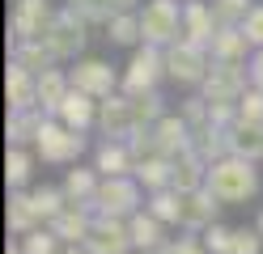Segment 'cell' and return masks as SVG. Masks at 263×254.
<instances>
[{
  "mask_svg": "<svg viewBox=\"0 0 263 254\" xmlns=\"http://www.w3.org/2000/svg\"><path fill=\"white\" fill-rule=\"evenodd\" d=\"M55 119L64 127H72V131H81L85 135L93 123H98V102L89 97V93H81V89H72L68 97H64V106L55 110Z\"/></svg>",
  "mask_w": 263,
  "mask_h": 254,
  "instance_id": "cell-20",
  "label": "cell"
},
{
  "mask_svg": "<svg viewBox=\"0 0 263 254\" xmlns=\"http://www.w3.org/2000/svg\"><path fill=\"white\" fill-rule=\"evenodd\" d=\"M204 182H208V161H204V157L187 152V157H178V161H174L170 191H178V195H191V191H204Z\"/></svg>",
  "mask_w": 263,
  "mask_h": 254,
  "instance_id": "cell-22",
  "label": "cell"
},
{
  "mask_svg": "<svg viewBox=\"0 0 263 254\" xmlns=\"http://www.w3.org/2000/svg\"><path fill=\"white\" fill-rule=\"evenodd\" d=\"M132 114H136V127H157L161 119H166V106H161V97L157 93H136L132 97Z\"/></svg>",
  "mask_w": 263,
  "mask_h": 254,
  "instance_id": "cell-32",
  "label": "cell"
},
{
  "mask_svg": "<svg viewBox=\"0 0 263 254\" xmlns=\"http://www.w3.org/2000/svg\"><path fill=\"white\" fill-rule=\"evenodd\" d=\"M115 9H119V13H140L144 0H115Z\"/></svg>",
  "mask_w": 263,
  "mask_h": 254,
  "instance_id": "cell-44",
  "label": "cell"
},
{
  "mask_svg": "<svg viewBox=\"0 0 263 254\" xmlns=\"http://www.w3.org/2000/svg\"><path fill=\"white\" fill-rule=\"evenodd\" d=\"M161 76H166V51L161 47H136L132 60L123 68V93L136 97V93H157Z\"/></svg>",
  "mask_w": 263,
  "mask_h": 254,
  "instance_id": "cell-6",
  "label": "cell"
},
{
  "mask_svg": "<svg viewBox=\"0 0 263 254\" xmlns=\"http://www.w3.org/2000/svg\"><path fill=\"white\" fill-rule=\"evenodd\" d=\"M68 93H72V81H68L64 68H51V72L39 76V110L47 119H55V110L64 106V97H68Z\"/></svg>",
  "mask_w": 263,
  "mask_h": 254,
  "instance_id": "cell-21",
  "label": "cell"
},
{
  "mask_svg": "<svg viewBox=\"0 0 263 254\" xmlns=\"http://www.w3.org/2000/svg\"><path fill=\"white\" fill-rule=\"evenodd\" d=\"M43 229V220H39V208H34V199H30V191H13L9 195V233H34Z\"/></svg>",
  "mask_w": 263,
  "mask_h": 254,
  "instance_id": "cell-26",
  "label": "cell"
},
{
  "mask_svg": "<svg viewBox=\"0 0 263 254\" xmlns=\"http://www.w3.org/2000/svg\"><path fill=\"white\" fill-rule=\"evenodd\" d=\"M68 9H77L89 26H110V17L119 13V9H115V0H68Z\"/></svg>",
  "mask_w": 263,
  "mask_h": 254,
  "instance_id": "cell-35",
  "label": "cell"
},
{
  "mask_svg": "<svg viewBox=\"0 0 263 254\" xmlns=\"http://www.w3.org/2000/svg\"><path fill=\"white\" fill-rule=\"evenodd\" d=\"M170 178H174V161H166V157H149V161L136 165V182H140L149 195L170 191Z\"/></svg>",
  "mask_w": 263,
  "mask_h": 254,
  "instance_id": "cell-29",
  "label": "cell"
},
{
  "mask_svg": "<svg viewBox=\"0 0 263 254\" xmlns=\"http://www.w3.org/2000/svg\"><path fill=\"white\" fill-rule=\"evenodd\" d=\"M259 233H263V216H259Z\"/></svg>",
  "mask_w": 263,
  "mask_h": 254,
  "instance_id": "cell-46",
  "label": "cell"
},
{
  "mask_svg": "<svg viewBox=\"0 0 263 254\" xmlns=\"http://www.w3.org/2000/svg\"><path fill=\"white\" fill-rule=\"evenodd\" d=\"M238 119H242V123H259V127H263V89H255V85H251V89L242 93Z\"/></svg>",
  "mask_w": 263,
  "mask_h": 254,
  "instance_id": "cell-38",
  "label": "cell"
},
{
  "mask_svg": "<svg viewBox=\"0 0 263 254\" xmlns=\"http://www.w3.org/2000/svg\"><path fill=\"white\" fill-rule=\"evenodd\" d=\"M93 169L102 178H127V174H136V157H132V148L123 140H102L98 157H93Z\"/></svg>",
  "mask_w": 263,
  "mask_h": 254,
  "instance_id": "cell-19",
  "label": "cell"
},
{
  "mask_svg": "<svg viewBox=\"0 0 263 254\" xmlns=\"http://www.w3.org/2000/svg\"><path fill=\"white\" fill-rule=\"evenodd\" d=\"M98 127H102L106 140H132L140 127H136V114H132V97L127 93H115L106 102H98Z\"/></svg>",
  "mask_w": 263,
  "mask_h": 254,
  "instance_id": "cell-11",
  "label": "cell"
},
{
  "mask_svg": "<svg viewBox=\"0 0 263 254\" xmlns=\"http://www.w3.org/2000/svg\"><path fill=\"white\" fill-rule=\"evenodd\" d=\"M68 81H72V89L89 93L93 102L115 97V89L123 85V76H115V68H110L106 60H77V64L68 68Z\"/></svg>",
  "mask_w": 263,
  "mask_h": 254,
  "instance_id": "cell-10",
  "label": "cell"
},
{
  "mask_svg": "<svg viewBox=\"0 0 263 254\" xmlns=\"http://www.w3.org/2000/svg\"><path fill=\"white\" fill-rule=\"evenodd\" d=\"M85 38H89V22L81 17L77 9L64 5L55 13V22H51V34H47V47L55 51V60H81V51H85Z\"/></svg>",
  "mask_w": 263,
  "mask_h": 254,
  "instance_id": "cell-7",
  "label": "cell"
},
{
  "mask_svg": "<svg viewBox=\"0 0 263 254\" xmlns=\"http://www.w3.org/2000/svg\"><path fill=\"white\" fill-rule=\"evenodd\" d=\"M217 208H221V199L208 191H191V195H183V220L178 225L183 229H191V233H204V229H212L217 225Z\"/></svg>",
  "mask_w": 263,
  "mask_h": 254,
  "instance_id": "cell-18",
  "label": "cell"
},
{
  "mask_svg": "<svg viewBox=\"0 0 263 254\" xmlns=\"http://www.w3.org/2000/svg\"><path fill=\"white\" fill-rule=\"evenodd\" d=\"M98 186H102V174L98 169H68V178H64V195H68V203H89L98 199Z\"/></svg>",
  "mask_w": 263,
  "mask_h": 254,
  "instance_id": "cell-28",
  "label": "cell"
},
{
  "mask_svg": "<svg viewBox=\"0 0 263 254\" xmlns=\"http://www.w3.org/2000/svg\"><path fill=\"white\" fill-rule=\"evenodd\" d=\"M229 157L242 161H263V127L259 123H238L229 127Z\"/></svg>",
  "mask_w": 263,
  "mask_h": 254,
  "instance_id": "cell-23",
  "label": "cell"
},
{
  "mask_svg": "<svg viewBox=\"0 0 263 254\" xmlns=\"http://www.w3.org/2000/svg\"><path fill=\"white\" fill-rule=\"evenodd\" d=\"M246 72H251V85L255 89H263V47L251 55V64H246Z\"/></svg>",
  "mask_w": 263,
  "mask_h": 254,
  "instance_id": "cell-43",
  "label": "cell"
},
{
  "mask_svg": "<svg viewBox=\"0 0 263 254\" xmlns=\"http://www.w3.org/2000/svg\"><path fill=\"white\" fill-rule=\"evenodd\" d=\"M55 13H60V9H51V0H17V5H13V17H9V30H13L9 43L47 38V34H51Z\"/></svg>",
  "mask_w": 263,
  "mask_h": 254,
  "instance_id": "cell-9",
  "label": "cell"
},
{
  "mask_svg": "<svg viewBox=\"0 0 263 254\" xmlns=\"http://www.w3.org/2000/svg\"><path fill=\"white\" fill-rule=\"evenodd\" d=\"M60 254H89V246H64Z\"/></svg>",
  "mask_w": 263,
  "mask_h": 254,
  "instance_id": "cell-45",
  "label": "cell"
},
{
  "mask_svg": "<svg viewBox=\"0 0 263 254\" xmlns=\"http://www.w3.org/2000/svg\"><path fill=\"white\" fill-rule=\"evenodd\" d=\"M204 186L221 203H246V199H255V191H259V169H255V161L221 157L217 165H208V182Z\"/></svg>",
  "mask_w": 263,
  "mask_h": 254,
  "instance_id": "cell-1",
  "label": "cell"
},
{
  "mask_svg": "<svg viewBox=\"0 0 263 254\" xmlns=\"http://www.w3.org/2000/svg\"><path fill=\"white\" fill-rule=\"evenodd\" d=\"M22 250H26V254H60L64 242H60L51 229H34V233H26V237H22Z\"/></svg>",
  "mask_w": 263,
  "mask_h": 254,
  "instance_id": "cell-37",
  "label": "cell"
},
{
  "mask_svg": "<svg viewBox=\"0 0 263 254\" xmlns=\"http://www.w3.org/2000/svg\"><path fill=\"white\" fill-rule=\"evenodd\" d=\"M255 0H212V13H217L221 26H242L246 17H251Z\"/></svg>",
  "mask_w": 263,
  "mask_h": 254,
  "instance_id": "cell-36",
  "label": "cell"
},
{
  "mask_svg": "<svg viewBox=\"0 0 263 254\" xmlns=\"http://www.w3.org/2000/svg\"><path fill=\"white\" fill-rule=\"evenodd\" d=\"M85 152V135L64 127L60 119H47L39 140H34V157H43L47 165H77V157Z\"/></svg>",
  "mask_w": 263,
  "mask_h": 254,
  "instance_id": "cell-4",
  "label": "cell"
},
{
  "mask_svg": "<svg viewBox=\"0 0 263 254\" xmlns=\"http://www.w3.org/2000/svg\"><path fill=\"white\" fill-rule=\"evenodd\" d=\"M127 233H132V246H136L140 254H157L161 246H166V237H161V220L153 212H136L127 220Z\"/></svg>",
  "mask_w": 263,
  "mask_h": 254,
  "instance_id": "cell-24",
  "label": "cell"
},
{
  "mask_svg": "<svg viewBox=\"0 0 263 254\" xmlns=\"http://www.w3.org/2000/svg\"><path fill=\"white\" fill-rule=\"evenodd\" d=\"M217 13H212V0H183V38L195 47H212L217 38Z\"/></svg>",
  "mask_w": 263,
  "mask_h": 254,
  "instance_id": "cell-13",
  "label": "cell"
},
{
  "mask_svg": "<svg viewBox=\"0 0 263 254\" xmlns=\"http://www.w3.org/2000/svg\"><path fill=\"white\" fill-rule=\"evenodd\" d=\"M30 169H34V157H30L26 148H9V157H5V182H9V191H22L26 178H30Z\"/></svg>",
  "mask_w": 263,
  "mask_h": 254,
  "instance_id": "cell-33",
  "label": "cell"
},
{
  "mask_svg": "<svg viewBox=\"0 0 263 254\" xmlns=\"http://www.w3.org/2000/svg\"><path fill=\"white\" fill-rule=\"evenodd\" d=\"M242 34L251 38V47H255V51L263 47V5H255V9H251V17L242 22Z\"/></svg>",
  "mask_w": 263,
  "mask_h": 254,
  "instance_id": "cell-41",
  "label": "cell"
},
{
  "mask_svg": "<svg viewBox=\"0 0 263 254\" xmlns=\"http://www.w3.org/2000/svg\"><path fill=\"white\" fill-rule=\"evenodd\" d=\"M106 38L115 47H144V34H140V13H115L110 26H106Z\"/></svg>",
  "mask_w": 263,
  "mask_h": 254,
  "instance_id": "cell-30",
  "label": "cell"
},
{
  "mask_svg": "<svg viewBox=\"0 0 263 254\" xmlns=\"http://www.w3.org/2000/svg\"><path fill=\"white\" fill-rule=\"evenodd\" d=\"M149 212L161 225H178L183 220V195L178 191H157V195H149Z\"/></svg>",
  "mask_w": 263,
  "mask_h": 254,
  "instance_id": "cell-34",
  "label": "cell"
},
{
  "mask_svg": "<svg viewBox=\"0 0 263 254\" xmlns=\"http://www.w3.org/2000/svg\"><path fill=\"white\" fill-rule=\"evenodd\" d=\"M93 220H98L93 208H85V203H68V208H64L47 229H51L64 246H85V237H89V229H93Z\"/></svg>",
  "mask_w": 263,
  "mask_h": 254,
  "instance_id": "cell-15",
  "label": "cell"
},
{
  "mask_svg": "<svg viewBox=\"0 0 263 254\" xmlns=\"http://www.w3.org/2000/svg\"><path fill=\"white\" fill-rule=\"evenodd\" d=\"M89 254H127L132 246V233H127V220H110V216H98L93 229L85 237Z\"/></svg>",
  "mask_w": 263,
  "mask_h": 254,
  "instance_id": "cell-16",
  "label": "cell"
},
{
  "mask_svg": "<svg viewBox=\"0 0 263 254\" xmlns=\"http://www.w3.org/2000/svg\"><path fill=\"white\" fill-rule=\"evenodd\" d=\"M229 254H263V233L259 229H234Z\"/></svg>",
  "mask_w": 263,
  "mask_h": 254,
  "instance_id": "cell-39",
  "label": "cell"
},
{
  "mask_svg": "<svg viewBox=\"0 0 263 254\" xmlns=\"http://www.w3.org/2000/svg\"><path fill=\"white\" fill-rule=\"evenodd\" d=\"M13 64H22L26 72L43 76V72H51L60 60H55V51L47 47V38H34V43H13Z\"/></svg>",
  "mask_w": 263,
  "mask_h": 254,
  "instance_id": "cell-25",
  "label": "cell"
},
{
  "mask_svg": "<svg viewBox=\"0 0 263 254\" xmlns=\"http://www.w3.org/2000/svg\"><path fill=\"white\" fill-rule=\"evenodd\" d=\"M140 34L144 47H174L183 38V0H144L140 9Z\"/></svg>",
  "mask_w": 263,
  "mask_h": 254,
  "instance_id": "cell-2",
  "label": "cell"
},
{
  "mask_svg": "<svg viewBox=\"0 0 263 254\" xmlns=\"http://www.w3.org/2000/svg\"><path fill=\"white\" fill-rule=\"evenodd\" d=\"M140 191L144 186L136 182V174L127 178H102V186H98V199L89 203L93 216H110V220H132L140 212Z\"/></svg>",
  "mask_w": 263,
  "mask_h": 254,
  "instance_id": "cell-3",
  "label": "cell"
},
{
  "mask_svg": "<svg viewBox=\"0 0 263 254\" xmlns=\"http://www.w3.org/2000/svg\"><path fill=\"white\" fill-rule=\"evenodd\" d=\"M208 55H212V64H251L255 47L242 34V26H221L217 38H212V47H208Z\"/></svg>",
  "mask_w": 263,
  "mask_h": 254,
  "instance_id": "cell-17",
  "label": "cell"
},
{
  "mask_svg": "<svg viewBox=\"0 0 263 254\" xmlns=\"http://www.w3.org/2000/svg\"><path fill=\"white\" fill-rule=\"evenodd\" d=\"M153 140H157V157L178 161V157H187V152H191L195 131L187 127V119H183V114H166V119L153 127Z\"/></svg>",
  "mask_w": 263,
  "mask_h": 254,
  "instance_id": "cell-12",
  "label": "cell"
},
{
  "mask_svg": "<svg viewBox=\"0 0 263 254\" xmlns=\"http://www.w3.org/2000/svg\"><path fill=\"white\" fill-rule=\"evenodd\" d=\"M200 237H204V246H208L212 254H229V242H234V229H225V225H212V229H204Z\"/></svg>",
  "mask_w": 263,
  "mask_h": 254,
  "instance_id": "cell-40",
  "label": "cell"
},
{
  "mask_svg": "<svg viewBox=\"0 0 263 254\" xmlns=\"http://www.w3.org/2000/svg\"><path fill=\"white\" fill-rule=\"evenodd\" d=\"M30 199H34L39 208V220L43 225H51V220L68 208V195H64V186H39V191H30Z\"/></svg>",
  "mask_w": 263,
  "mask_h": 254,
  "instance_id": "cell-31",
  "label": "cell"
},
{
  "mask_svg": "<svg viewBox=\"0 0 263 254\" xmlns=\"http://www.w3.org/2000/svg\"><path fill=\"white\" fill-rule=\"evenodd\" d=\"M5 97H9V114H17V110H39V76L26 72L22 64L9 60V72H5Z\"/></svg>",
  "mask_w": 263,
  "mask_h": 254,
  "instance_id": "cell-14",
  "label": "cell"
},
{
  "mask_svg": "<svg viewBox=\"0 0 263 254\" xmlns=\"http://www.w3.org/2000/svg\"><path fill=\"white\" fill-rule=\"evenodd\" d=\"M47 123V114L43 110H17V114H9V148H26V144H34L39 140V131Z\"/></svg>",
  "mask_w": 263,
  "mask_h": 254,
  "instance_id": "cell-27",
  "label": "cell"
},
{
  "mask_svg": "<svg viewBox=\"0 0 263 254\" xmlns=\"http://www.w3.org/2000/svg\"><path fill=\"white\" fill-rule=\"evenodd\" d=\"M208 68H212L208 47H195V43H187V38H178L174 47H166V76H170L174 85L200 89L204 76H208Z\"/></svg>",
  "mask_w": 263,
  "mask_h": 254,
  "instance_id": "cell-5",
  "label": "cell"
},
{
  "mask_svg": "<svg viewBox=\"0 0 263 254\" xmlns=\"http://www.w3.org/2000/svg\"><path fill=\"white\" fill-rule=\"evenodd\" d=\"M246 89H251V72H246V64H212L208 76H204V85H200V93L208 102H221V106H238Z\"/></svg>",
  "mask_w": 263,
  "mask_h": 254,
  "instance_id": "cell-8",
  "label": "cell"
},
{
  "mask_svg": "<svg viewBox=\"0 0 263 254\" xmlns=\"http://www.w3.org/2000/svg\"><path fill=\"white\" fill-rule=\"evenodd\" d=\"M157 254H212L204 242H195V237H178V242H166Z\"/></svg>",
  "mask_w": 263,
  "mask_h": 254,
  "instance_id": "cell-42",
  "label": "cell"
}]
</instances>
